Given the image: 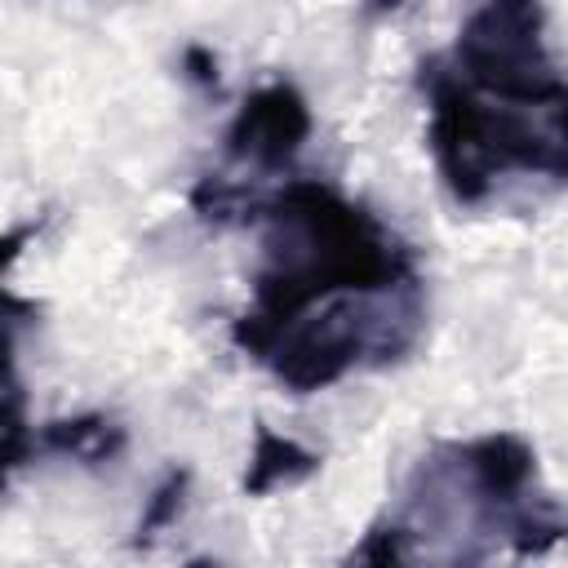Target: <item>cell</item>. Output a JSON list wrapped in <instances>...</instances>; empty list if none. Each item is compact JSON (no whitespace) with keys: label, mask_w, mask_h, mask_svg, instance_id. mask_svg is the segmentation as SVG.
<instances>
[{"label":"cell","mask_w":568,"mask_h":568,"mask_svg":"<svg viewBox=\"0 0 568 568\" xmlns=\"http://www.w3.org/2000/svg\"><path fill=\"white\" fill-rule=\"evenodd\" d=\"M568 541V510L541 488L537 453L515 430L430 444L395 506H386L351 564H484L537 559Z\"/></svg>","instance_id":"obj_1"},{"label":"cell","mask_w":568,"mask_h":568,"mask_svg":"<svg viewBox=\"0 0 568 568\" xmlns=\"http://www.w3.org/2000/svg\"><path fill=\"white\" fill-rule=\"evenodd\" d=\"M426 93V146L444 191L475 209L510 178L568 186V80L555 58L462 62L430 53L417 67Z\"/></svg>","instance_id":"obj_2"},{"label":"cell","mask_w":568,"mask_h":568,"mask_svg":"<svg viewBox=\"0 0 568 568\" xmlns=\"http://www.w3.org/2000/svg\"><path fill=\"white\" fill-rule=\"evenodd\" d=\"M253 222L262 226V262L253 271V302L235 320L244 328H266L328 297L395 288L422 275L413 248L368 204L315 178L271 186Z\"/></svg>","instance_id":"obj_3"},{"label":"cell","mask_w":568,"mask_h":568,"mask_svg":"<svg viewBox=\"0 0 568 568\" xmlns=\"http://www.w3.org/2000/svg\"><path fill=\"white\" fill-rule=\"evenodd\" d=\"M422 333H426L422 275L395 288L328 297L266 328L231 324V342L293 395L328 390L364 368H390L417 351Z\"/></svg>","instance_id":"obj_4"},{"label":"cell","mask_w":568,"mask_h":568,"mask_svg":"<svg viewBox=\"0 0 568 568\" xmlns=\"http://www.w3.org/2000/svg\"><path fill=\"white\" fill-rule=\"evenodd\" d=\"M311 129H315L311 102L293 80H271L253 89L235 106L222 133V164L191 186V209L200 213V222L213 226L253 222L262 195L280 173L293 169Z\"/></svg>","instance_id":"obj_5"},{"label":"cell","mask_w":568,"mask_h":568,"mask_svg":"<svg viewBox=\"0 0 568 568\" xmlns=\"http://www.w3.org/2000/svg\"><path fill=\"white\" fill-rule=\"evenodd\" d=\"M129 435L106 413H80V417H53L40 430H31V457H71L80 466H106L124 453Z\"/></svg>","instance_id":"obj_6"},{"label":"cell","mask_w":568,"mask_h":568,"mask_svg":"<svg viewBox=\"0 0 568 568\" xmlns=\"http://www.w3.org/2000/svg\"><path fill=\"white\" fill-rule=\"evenodd\" d=\"M320 453L302 448L288 435H275L271 426H257L253 435V453H248V470H244V493L248 497H266L275 488H293L306 484L311 475H320Z\"/></svg>","instance_id":"obj_7"},{"label":"cell","mask_w":568,"mask_h":568,"mask_svg":"<svg viewBox=\"0 0 568 568\" xmlns=\"http://www.w3.org/2000/svg\"><path fill=\"white\" fill-rule=\"evenodd\" d=\"M186 488H191V470L169 466V470H164V479L151 488V497H146L142 515H138V532H133V541H138V546H151L164 528H173V524H178V515L186 510Z\"/></svg>","instance_id":"obj_8"},{"label":"cell","mask_w":568,"mask_h":568,"mask_svg":"<svg viewBox=\"0 0 568 568\" xmlns=\"http://www.w3.org/2000/svg\"><path fill=\"white\" fill-rule=\"evenodd\" d=\"M182 75H186V84H195L204 93H217V58L209 49H200V44L182 49Z\"/></svg>","instance_id":"obj_9"},{"label":"cell","mask_w":568,"mask_h":568,"mask_svg":"<svg viewBox=\"0 0 568 568\" xmlns=\"http://www.w3.org/2000/svg\"><path fill=\"white\" fill-rule=\"evenodd\" d=\"M395 9H399V0H364L368 18H382V13H395Z\"/></svg>","instance_id":"obj_10"}]
</instances>
